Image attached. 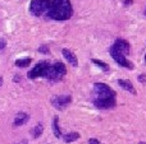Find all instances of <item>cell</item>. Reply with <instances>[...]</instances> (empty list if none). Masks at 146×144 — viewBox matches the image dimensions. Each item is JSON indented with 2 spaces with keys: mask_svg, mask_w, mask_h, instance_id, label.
Here are the masks:
<instances>
[{
  "mask_svg": "<svg viewBox=\"0 0 146 144\" xmlns=\"http://www.w3.org/2000/svg\"><path fill=\"white\" fill-rule=\"evenodd\" d=\"M53 130H54V135H55L56 138H60L62 137V130H60V128H59V119H58V116L54 117Z\"/></svg>",
  "mask_w": 146,
  "mask_h": 144,
  "instance_id": "cell-12",
  "label": "cell"
},
{
  "mask_svg": "<svg viewBox=\"0 0 146 144\" xmlns=\"http://www.w3.org/2000/svg\"><path fill=\"white\" fill-rule=\"evenodd\" d=\"M72 97L69 94H63V96H54L51 98V105L56 110H63L71 103Z\"/></svg>",
  "mask_w": 146,
  "mask_h": 144,
  "instance_id": "cell-7",
  "label": "cell"
},
{
  "mask_svg": "<svg viewBox=\"0 0 146 144\" xmlns=\"http://www.w3.org/2000/svg\"><path fill=\"white\" fill-rule=\"evenodd\" d=\"M66 73H67L66 65H64L63 63H55V64H53V65H50L45 78L49 79L50 82H59L63 79Z\"/></svg>",
  "mask_w": 146,
  "mask_h": 144,
  "instance_id": "cell-3",
  "label": "cell"
},
{
  "mask_svg": "<svg viewBox=\"0 0 146 144\" xmlns=\"http://www.w3.org/2000/svg\"><path fill=\"white\" fill-rule=\"evenodd\" d=\"M31 64V59L30 58H25V59H18L15 61V66H19V68H26Z\"/></svg>",
  "mask_w": 146,
  "mask_h": 144,
  "instance_id": "cell-14",
  "label": "cell"
},
{
  "mask_svg": "<svg viewBox=\"0 0 146 144\" xmlns=\"http://www.w3.org/2000/svg\"><path fill=\"white\" fill-rule=\"evenodd\" d=\"M92 102L98 109H113L115 106V92L104 83H95L94 84Z\"/></svg>",
  "mask_w": 146,
  "mask_h": 144,
  "instance_id": "cell-1",
  "label": "cell"
},
{
  "mask_svg": "<svg viewBox=\"0 0 146 144\" xmlns=\"http://www.w3.org/2000/svg\"><path fill=\"white\" fill-rule=\"evenodd\" d=\"M145 61H146V55H145Z\"/></svg>",
  "mask_w": 146,
  "mask_h": 144,
  "instance_id": "cell-24",
  "label": "cell"
},
{
  "mask_svg": "<svg viewBox=\"0 0 146 144\" xmlns=\"http://www.w3.org/2000/svg\"><path fill=\"white\" fill-rule=\"evenodd\" d=\"M139 144H146V143H144V142H141V143H139Z\"/></svg>",
  "mask_w": 146,
  "mask_h": 144,
  "instance_id": "cell-23",
  "label": "cell"
},
{
  "mask_svg": "<svg viewBox=\"0 0 146 144\" xmlns=\"http://www.w3.org/2000/svg\"><path fill=\"white\" fill-rule=\"evenodd\" d=\"M145 13H146V12H145Z\"/></svg>",
  "mask_w": 146,
  "mask_h": 144,
  "instance_id": "cell-25",
  "label": "cell"
},
{
  "mask_svg": "<svg viewBox=\"0 0 146 144\" xmlns=\"http://www.w3.org/2000/svg\"><path fill=\"white\" fill-rule=\"evenodd\" d=\"M38 51H40V52H42V54H49V46L48 45L40 46V47H38Z\"/></svg>",
  "mask_w": 146,
  "mask_h": 144,
  "instance_id": "cell-17",
  "label": "cell"
},
{
  "mask_svg": "<svg viewBox=\"0 0 146 144\" xmlns=\"http://www.w3.org/2000/svg\"><path fill=\"white\" fill-rule=\"evenodd\" d=\"M118 84H119V86H121L123 89H126L127 92H129V93H132V94H136V89H135L133 84H132L129 81H127V79H119V81H118Z\"/></svg>",
  "mask_w": 146,
  "mask_h": 144,
  "instance_id": "cell-11",
  "label": "cell"
},
{
  "mask_svg": "<svg viewBox=\"0 0 146 144\" xmlns=\"http://www.w3.org/2000/svg\"><path fill=\"white\" fill-rule=\"evenodd\" d=\"M4 47H5V41L4 40H0V50H3Z\"/></svg>",
  "mask_w": 146,
  "mask_h": 144,
  "instance_id": "cell-20",
  "label": "cell"
},
{
  "mask_svg": "<svg viewBox=\"0 0 146 144\" xmlns=\"http://www.w3.org/2000/svg\"><path fill=\"white\" fill-rule=\"evenodd\" d=\"M28 119H30L28 114H26V112H18L17 116L14 117V126H21V125L26 124L28 121Z\"/></svg>",
  "mask_w": 146,
  "mask_h": 144,
  "instance_id": "cell-10",
  "label": "cell"
},
{
  "mask_svg": "<svg viewBox=\"0 0 146 144\" xmlns=\"http://www.w3.org/2000/svg\"><path fill=\"white\" fill-rule=\"evenodd\" d=\"M110 55H111V58L114 59V60L117 61V64H119L121 66H123V68H127V69H133V64L131 63L129 60H127V58H126V55H124L123 52H121L119 50H117L114 46H111L110 47Z\"/></svg>",
  "mask_w": 146,
  "mask_h": 144,
  "instance_id": "cell-5",
  "label": "cell"
},
{
  "mask_svg": "<svg viewBox=\"0 0 146 144\" xmlns=\"http://www.w3.org/2000/svg\"><path fill=\"white\" fill-rule=\"evenodd\" d=\"M92 63H94V64H96V65H98L99 68L103 69L104 71H108V70H109V65H108V64H105V63H103V61L96 60V59H92Z\"/></svg>",
  "mask_w": 146,
  "mask_h": 144,
  "instance_id": "cell-16",
  "label": "cell"
},
{
  "mask_svg": "<svg viewBox=\"0 0 146 144\" xmlns=\"http://www.w3.org/2000/svg\"><path fill=\"white\" fill-rule=\"evenodd\" d=\"M88 144H100V142L98 139H90L88 140Z\"/></svg>",
  "mask_w": 146,
  "mask_h": 144,
  "instance_id": "cell-19",
  "label": "cell"
},
{
  "mask_svg": "<svg viewBox=\"0 0 146 144\" xmlns=\"http://www.w3.org/2000/svg\"><path fill=\"white\" fill-rule=\"evenodd\" d=\"M18 144H27V142H26V140H22V142L18 143Z\"/></svg>",
  "mask_w": 146,
  "mask_h": 144,
  "instance_id": "cell-22",
  "label": "cell"
},
{
  "mask_svg": "<svg viewBox=\"0 0 146 144\" xmlns=\"http://www.w3.org/2000/svg\"><path fill=\"white\" fill-rule=\"evenodd\" d=\"M78 138H80V134L76 132H72V133H68V134L64 135L63 139L66 143H72V142H74V140H77Z\"/></svg>",
  "mask_w": 146,
  "mask_h": 144,
  "instance_id": "cell-13",
  "label": "cell"
},
{
  "mask_svg": "<svg viewBox=\"0 0 146 144\" xmlns=\"http://www.w3.org/2000/svg\"><path fill=\"white\" fill-rule=\"evenodd\" d=\"M73 8L69 0H53L48 15L54 20H67L72 17Z\"/></svg>",
  "mask_w": 146,
  "mask_h": 144,
  "instance_id": "cell-2",
  "label": "cell"
},
{
  "mask_svg": "<svg viewBox=\"0 0 146 144\" xmlns=\"http://www.w3.org/2000/svg\"><path fill=\"white\" fill-rule=\"evenodd\" d=\"M42 132H44V126H42L41 124H37L35 128H33V130H32V135H33V138H38V137H41Z\"/></svg>",
  "mask_w": 146,
  "mask_h": 144,
  "instance_id": "cell-15",
  "label": "cell"
},
{
  "mask_svg": "<svg viewBox=\"0 0 146 144\" xmlns=\"http://www.w3.org/2000/svg\"><path fill=\"white\" fill-rule=\"evenodd\" d=\"M114 47L117 48V50H119L121 52H123L124 55H128L129 54V43L127 42L126 40H122V38H118V40L114 42Z\"/></svg>",
  "mask_w": 146,
  "mask_h": 144,
  "instance_id": "cell-8",
  "label": "cell"
},
{
  "mask_svg": "<svg viewBox=\"0 0 146 144\" xmlns=\"http://www.w3.org/2000/svg\"><path fill=\"white\" fill-rule=\"evenodd\" d=\"M51 7V0H32L30 5V12L36 17L49 13Z\"/></svg>",
  "mask_w": 146,
  "mask_h": 144,
  "instance_id": "cell-4",
  "label": "cell"
},
{
  "mask_svg": "<svg viewBox=\"0 0 146 144\" xmlns=\"http://www.w3.org/2000/svg\"><path fill=\"white\" fill-rule=\"evenodd\" d=\"M1 84H3V77L0 75V87H1Z\"/></svg>",
  "mask_w": 146,
  "mask_h": 144,
  "instance_id": "cell-21",
  "label": "cell"
},
{
  "mask_svg": "<svg viewBox=\"0 0 146 144\" xmlns=\"http://www.w3.org/2000/svg\"><path fill=\"white\" fill-rule=\"evenodd\" d=\"M49 68H50V64L48 61H41L28 73V78L35 79V78H38V77H46Z\"/></svg>",
  "mask_w": 146,
  "mask_h": 144,
  "instance_id": "cell-6",
  "label": "cell"
},
{
  "mask_svg": "<svg viewBox=\"0 0 146 144\" xmlns=\"http://www.w3.org/2000/svg\"><path fill=\"white\" fill-rule=\"evenodd\" d=\"M139 81L141 82V83H146V75H145V74H141V75H139Z\"/></svg>",
  "mask_w": 146,
  "mask_h": 144,
  "instance_id": "cell-18",
  "label": "cell"
},
{
  "mask_svg": "<svg viewBox=\"0 0 146 144\" xmlns=\"http://www.w3.org/2000/svg\"><path fill=\"white\" fill-rule=\"evenodd\" d=\"M62 52H63V56L66 58V60L68 61V63L71 64L72 66H77L78 65L77 56H76L71 50H68V48H63V51H62Z\"/></svg>",
  "mask_w": 146,
  "mask_h": 144,
  "instance_id": "cell-9",
  "label": "cell"
}]
</instances>
